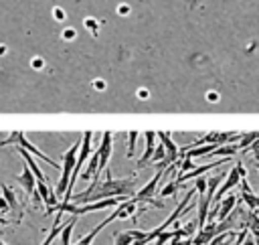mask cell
<instances>
[{"instance_id": "cell-1", "label": "cell", "mask_w": 259, "mask_h": 245, "mask_svg": "<svg viewBox=\"0 0 259 245\" xmlns=\"http://www.w3.org/2000/svg\"><path fill=\"white\" fill-rule=\"evenodd\" d=\"M136 180L134 178H111V174H107V178L103 182H97L95 188L91 190H83L73 194L71 200L85 205V202H97V200H105V198H115V196H136L138 190H134Z\"/></svg>"}, {"instance_id": "cell-2", "label": "cell", "mask_w": 259, "mask_h": 245, "mask_svg": "<svg viewBox=\"0 0 259 245\" xmlns=\"http://www.w3.org/2000/svg\"><path fill=\"white\" fill-rule=\"evenodd\" d=\"M79 148H81V140H77L75 144H71L67 150H65V154H63V168H61V178H59V182H57V194L59 196H63L65 198V194H67V190H69V184H71V176H73V170H75V166H77V156H79Z\"/></svg>"}, {"instance_id": "cell-3", "label": "cell", "mask_w": 259, "mask_h": 245, "mask_svg": "<svg viewBox=\"0 0 259 245\" xmlns=\"http://www.w3.org/2000/svg\"><path fill=\"white\" fill-rule=\"evenodd\" d=\"M8 144H16V146H20V148H24V150H28L32 156H36V158H40L42 162H47L51 168H55V170H59L61 172V168H63V164H59V162H55L53 158H49L47 154H42L30 140H26V134L24 132H14L12 136H10V140H2L0 142V146H8Z\"/></svg>"}, {"instance_id": "cell-4", "label": "cell", "mask_w": 259, "mask_h": 245, "mask_svg": "<svg viewBox=\"0 0 259 245\" xmlns=\"http://www.w3.org/2000/svg\"><path fill=\"white\" fill-rule=\"evenodd\" d=\"M166 174V170L164 168H156V172H154V176L136 192V198L138 200H142V202H148L150 205V200L154 198V194L160 190V178Z\"/></svg>"}, {"instance_id": "cell-5", "label": "cell", "mask_w": 259, "mask_h": 245, "mask_svg": "<svg viewBox=\"0 0 259 245\" xmlns=\"http://www.w3.org/2000/svg\"><path fill=\"white\" fill-rule=\"evenodd\" d=\"M113 134L111 132H103L101 134V142L97 146V154H99V174L107 170V164L111 160V152H113Z\"/></svg>"}, {"instance_id": "cell-6", "label": "cell", "mask_w": 259, "mask_h": 245, "mask_svg": "<svg viewBox=\"0 0 259 245\" xmlns=\"http://www.w3.org/2000/svg\"><path fill=\"white\" fill-rule=\"evenodd\" d=\"M158 140L164 144V148H166V152H168V158L162 160L166 166H172V164H176L178 160H182V152H180V148L174 144V140L170 138V132H158Z\"/></svg>"}, {"instance_id": "cell-7", "label": "cell", "mask_w": 259, "mask_h": 245, "mask_svg": "<svg viewBox=\"0 0 259 245\" xmlns=\"http://www.w3.org/2000/svg\"><path fill=\"white\" fill-rule=\"evenodd\" d=\"M158 132H146L144 134V140H146V144H144V152H142V156L138 158V168H142V166H146L148 162H152V156H154V152H156V148H158Z\"/></svg>"}, {"instance_id": "cell-8", "label": "cell", "mask_w": 259, "mask_h": 245, "mask_svg": "<svg viewBox=\"0 0 259 245\" xmlns=\"http://www.w3.org/2000/svg\"><path fill=\"white\" fill-rule=\"evenodd\" d=\"M16 184H20L28 196H32V194L36 192V184H38V178L34 176L32 168H30L26 162H24V166H22V174H20V176H16Z\"/></svg>"}, {"instance_id": "cell-9", "label": "cell", "mask_w": 259, "mask_h": 245, "mask_svg": "<svg viewBox=\"0 0 259 245\" xmlns=\"http://www.w3.org/2000/svg\"><path fill=\"white\" fill-rule=\"evenodd\" d=\"M36 192L40 194V200L47 205V211H57V207L61 205L59 200H57V190H53L51 188V184L49 182H42V180H38V184H36Z\"/></svg>"}, {"instance_id": "cell-10", "label": "cell", "mask_w": 259, "mask_h": 245, "mask_svg": "<svg viewBox=\"0 0 259 245\" xmlns=\"http://www.w3.org/2000/svg\"><path fill=\"white\" fill-rule=\"evenodd\" d=\"M138 239H148V241L152 243V239H150V231H142V229H127V231H121V233H117V235H115L113 245H132V243H134V241H138Z\"/></svg>"}, {"instance_id": "cell-11", "label": "cell", "mask_w": 259, "mask_h": 245, "mask_svg": "<svg viewBox=\"0 0 259 245\" xmlns=\"http://www.w3.org/2000/svg\"><path fill=\"white\" fill-rule=\"evenodd\" d=\"M239 152H241V146H239L237 142H227V144L219 146V148L212 152V156H219V158H235Z\"/></svg>"}, {"instance_id": "cell-12", "label": "cell", "mask_w": 259, "mask_h": 245, "mask_svg": "<svg viewBox=\"0 0 259 245\" xmlns=\"http://www.w3.org/2000/svg\"><path fill=\"white\" fill-rule=\"evenodd\" d=\"M239 235H241V231L231 229V231H225V233L217 235L208 245H235V241L239 239Z\"/></svg>"}, {"instance_id": "cell-13", "label": "cell", "mask_w": 259, "mask_h": 245, "mask_svg": "<svg viewBox=\"0 0 259 245\" xmlns=\"http://www.w3.org/2000/svg\"><path fill=\"white\" fill-rule=\"evenodd\" d=\"M2 194H4V200L8 202V209H12V211H16V209H18V198H16V194H14V190H12V186H8V184H4V186H2Z\"/></svg>"}, {"instance_id": "cell-14", "label": "cell", "mask_w": 259, "mask_h": 245, "mask_svg": "<svg viewBox=\"0 0 259 245\" xmlns=\"http://www.w3.org/2000/svg\"><path fill=\"white\" fill-rule=\"evenodd\" d=\"M180 186H182V184H178L176 180H172V182H168V184L160 186L158 194H160L162 198H166V196H172V194H176V192H178V188H180Z\"/></svg>"}, {"instance_id": "cell-15", "label": "cell", "mask_w": 259, "mask_h": 245, "mask_svg": "<svg viewBox=\"0 0 259 245\" xmlns=\"http://www.w3.org/2000/svg\"><path fill=\"white\" fill-rule=\"evenodd\" d=\"M257 138H259V134H257V132H251V134H243V136H241V140H239L241 152L245 154V152H247V150L251 148V144H253V142H255Z\"/></svg>"}, {"instance_id": "cell-16", "label": "cell", "mask_w": 259, "mask_h": 245, "mask_svg": "<svg viewBox=\"0 0 259 245\" xmlns=\"http://www.w3.org/2000/svg\"><path fill=\"white\" fill-rule=\"evenodd\" d=\"M138 136H140L138 132H130L127 134V152H125L127 158H134V148H136V138Z\"/></svg>"}, {"instance_id": "cell-17", "label": "cell", "mask_w": 259, "mask_h": 245, "mask_svg": "<svg viewBox=\"0 0 259 245\" xmlns=\"http://www.w3.org/2000/svg\"><path fill=\"white\" fill-rule=\"evenodd\" d=\"M168 158V152H166V148H164V144L160 142L158 144V148H156V152H154V156H152V162H162V160H166Z\"/></svg>"}, {"instance_id": "cell-18", "label": "cell", "mask_w": 259, "mask_h": 245, "mask_svg": "<svg viewBox=\"0 0 259 245\" xmlns=\"http://www.w3.org/2000/svg\"><path fill=\"white\" fill-rule=\"evenodd\" d=\"M247 152H251V154H253V158H255V160L259 162V138H257V140H255V142L251 144V148H249Z\"/></svg>"}, {"instance_id": "cell-19", "label": "cell", "mask_w": 259, "mask_h": 245, "mask_svg": "<svg viewBox=\"0 0 259 245\" xmlns=\"http://www.w3.org/2000/svg\"><path fill=\"white\" fill-rule=\"evenodd\" d=\"M243 245H257V241H255V237H253L251 233H247V237H245V241H243Z\"/></svg>"}, {"instance_id": "cell-20", "label": "cell", "mask_w": 259, "mask_h": 245, "mask_svg": "<svg viewBox=\"0 0 259 245\" xmlns=\"http://www.w3.org/2000/svg\"><path fill=\"white\" fill-rule=\"evenodd\" d=\"M2 245H8V243H6V241H2Z\"/></svg>"}]
</instances>
